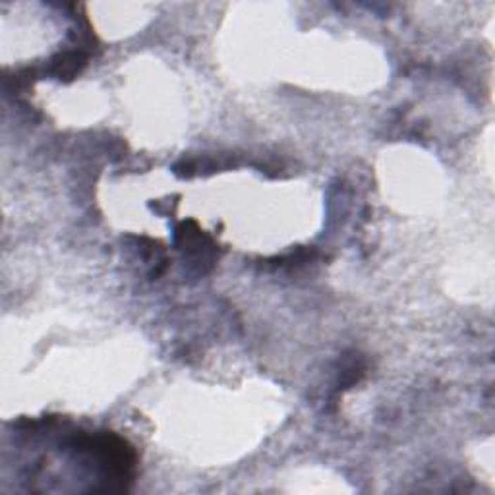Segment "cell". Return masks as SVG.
Listing matches in <instances>:
<instances>
[{
    "mask_svg": "<svg viewBox=\"0 0 495 495\" xmlns=\"http://www.w3.org/2000/svg\"><path fill=\"white\" fill-rule=\"evenodd\" d=\"M85 64V56L82 53H66L62 54L60 60L54 62V74L56 76L64 77V79H70L72 76H76L79 70L84 68Z\"/></svg>",
    "mask_w": 495,
    "mask_h": 495,
    "instance_id": "1",
    "label": "cell"
}]
</instances>
